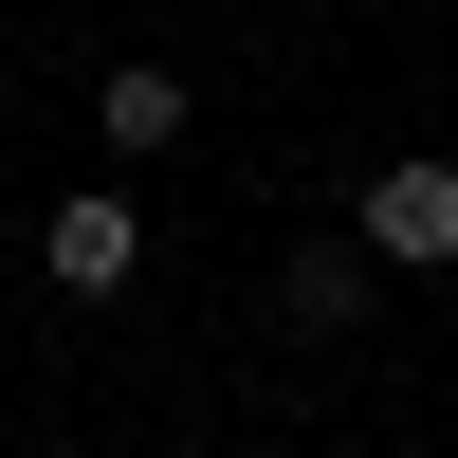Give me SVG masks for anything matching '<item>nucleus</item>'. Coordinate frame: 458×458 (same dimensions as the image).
<instances>
[{
    "mask_svg": "<svg viewBox=\"0 0 458 458\" xmlns=\"http://www.w3.org/2000/svg\"><path fill=\"white\" fill-rule=\"evenodd\" d=\"M37 276H55V293H129V276H147V220L92 183V202H55V220H37Z\"/></svg>",
    "mask_w": 458,
    "mask_h": 458,
    "instance_id": "2",
    "label": "nucleus"
},
{
    "mask_svg": "<svg viewBox=\"0 0 458 458\" xmlns=\"http://www.w3.org/2000/svg\"><path fill=\"white\" fill-rule=\"evenodd\" d=\"M92 129L129 147V165H147V147H183V73H165V55H110V73H92Z\"/></svg>",
    "mask_w": 458,
    "mask_h": 458,
    "instance_id": "3",
    "label": "nucleus"
},
{
    "mask_svg": "<svg viewBox=\"0 0 458 458\" xmlns=\"http://www.w3.org/2000/svg\"><path fill=\"white\" fill-rule=\"evenodd\" d=\"M293 312H312V330H349V312H367V257H349V239H312V257H293Z\"/></svg>",
    "mask_w": 458,
    "mask_h": 458,
    "instance_id": "4",
    "label": "nucleus"
},
{
    "mask_svg": "<svg viewBox=\"0 0 458 458\" xmlns=\"http://www.w3.org/2000/svg\"><path fill=\"white\" fill-rule=\"evenodd\" d=\"M349 239H367V257H403V276H458V165H440V147H403V165H367Z\"/></svg>",
    "mask_w": 458,
    "mask_h": 458,
    "instance_id": "1",
    "label": "nucleus"
}]
</instances>
